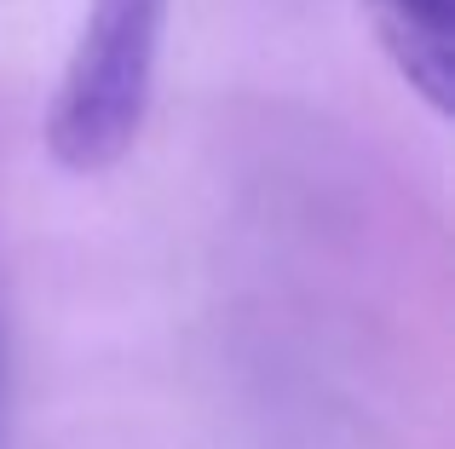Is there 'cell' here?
<instances>
[{"label":"cell","mask_w":455,"mask_h":449,"mask_svg":"<svg viewBox=\"0 0 455 449\" xmlns=\"http://www.w3.org/2000/svg\"><path fill=\"white\" fill-rule=\"evenodd\" d=\"M167 0H92L46 110V150L69 173H104L133 150L156 87Z\"/></svg>","instance_id":"cell-1"},{"label":"cell","mask_w":455,"mask_h":449,"mask_svg":"<svg viewBox=\"0 0 455 449\" xmlns=\"http://www.w3.org/2000/svg\"><path fill=\"white\" fill-rule=\"evenodd\" d=\"M387 58L438 115L455 110V0H363Z\"/></svg>","instance_id":"cell-2"},{"label":"cell","mask_w":455,"mask_h":449,"mask_svg":"<svg viewBox=\"0 0 455 449\" xmlns=\"http://www.w3.org/2000/svg\"><path fill=\"white\" fill-rule=\"evenodd\" d=\"M0 409H6V363H0Z\"/></svg>","instance_id":"cell-3"}]
</instances>
